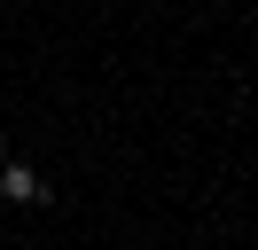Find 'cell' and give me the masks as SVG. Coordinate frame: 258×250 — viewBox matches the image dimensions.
<instances>
[{
	"label": "cell",
	"instance_id": "2",
	"mask_svg": "<svg viewBox=\"0 0 258 250\" xmlns=\"http://www.w3.org/2000/svg\"><path fill=\"white\" fill-rule=\"evenodd\" d=\"M0 164H8V133H0Z\"/></svg>",
	"mask_w": 258,
	"mask_h": 250
},
{
	"label": "cell",
	"instance_id": "1",
	"mask_svg": "<svg viewBox=\"0 0 258 250\" xmlns=\"http://www.w3.org/2000/svg\"><path fill=\"white\" fill-rule=\"evenodd\" d=\"M0 203H16V211H47V203H55V188L39 180L32 164H16V156H8V164H0Z\"/></svg>",
	"mask_w": 258,
	"mask_h": 250
}]
</instances>
